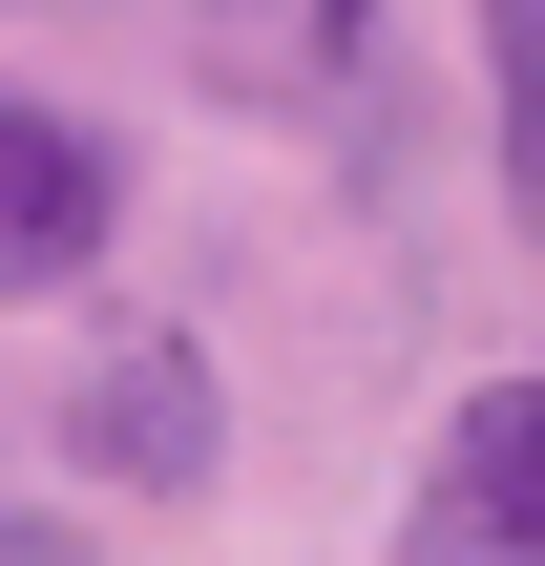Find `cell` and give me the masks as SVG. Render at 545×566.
Returning a JSON list of instances; mask_svg holds the SVG:
<instances>
[{
  "label": "cell",
  "mask_w": 545,
  "mask_h": 566,
  "mask_svg": "<svg viewBox=\"0 0 545 566\" xmlns=\"http://www.w3.org/2000/svg\"><path fill=\"white\" fill-rule=\"evenodd\" d=\"M0 566H63V546H42V525H0Z\"/></svg>",
  "instance_id": "6"
},
{
  "label": "cell",
  "mask_w": 545,
  "mask_h": 566,
  "mask_svg": "<svg viewBox=\"0 0 545 566\" xmlns=\"http://www.w3.org/2000/svg\"><path fill=\"white\" fill-rule=\"evenodd\" d=\"M63 462L126 483V504H210V483H231V378H210L189 336H105V357L63 378Z\"/></svg>",
  "instance_id": "1"
},
{
  "label": "cell",
  "mask_w": 545,
  "mask_h": 566,
  "mask_svg": "<svg viewBox=\"0 0 545 566\" xmlns=\"http://www.w3.org/2000/svg\"><path fill=\"white\" fill-rule=\"evenodd\" d=\"M483 105H504V210L545 252V0H483Z\"/></svg>",
  "instance_id": "5"
},
{
  "label": "cell",
  "mask_w": 545,
  "mask_h": 566,
  "mask_svg": "<svg viewBox=\"0 0 545 566\" xmlns=\"http://www.w3.org/2000/svg\"><path fill=\"white\" fill-rule=\"evenodd\" d=\"M105 231H126V147L84 105H21L0 84V294H63Z\"/></svg>",
  "instance_id": "3"
},
{
  "label": "cell",
  "mask_w": 545,
  "mask_h": 566,
  "mask_svg": "<svg viewBox=\"0 0 545 566\" xmlns=\"http://www.w3.org/2000/svg\"><path fill=\"white\" fill-rule=\"evenodd\" d=\"M399 566H545V378H483V399L420 441Z\"/></svg>",
  "instance_id": "2"
},
{
  "label": "cell",
  "mask_w": 545,
  "mask_h": 566,
  "mask_svg": "<svg viewBox=\"0 0 545 566\" xmlns=\"http://www.w3.org/2000/svg\"><path fill=\"white\" fill-rule=\"evenodd\" d=\"M357 21H378V0H189V42H210L231 84H273V105H294V84H336V63H357Z\"/></svg>",
  "instance_id": "4"
}]
</instances>
